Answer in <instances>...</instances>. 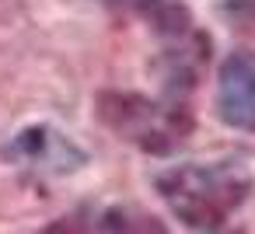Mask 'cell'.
Segmentation results:
<instances>
[{"instance_id": "7", "label": "cell", "mask_w": 255, "mask_h": 234, "mask_svg": "<svg viewBox=\"0 0 255 234\" xmlns=\"http://www.w3.org/2000/svg\"><path fill=\"white\" fill-rule=\"evenodd\" d=\"M248 14H252V18H255V0H248Z\"/></svg>"}, {"instance_id": "6", "label": "cell", "mask_w": 255, "mask_h": 234, "mask_svg": "<svg viewBox=\"0 0 255 234\" xmlns=\"http://www.w3.org/2000/svg\"><path fill=\"white\" fill-rule=\"evenodd\" d=\"M105 4H112V7H136V0H105Z\"/></svg>"}, {"instance_id": "4", "label": "cell", "mask_w": 255, "mask_h": 234, "mask_svg": "<svg viewBox=\"0 0 255 234\" xmlns=\"http://www.w3.org/2000/svg\"><path fill=\"white\" fill-rule=\"evenodd\" d=\"M217 116L231 129L255 133V49H234L220 63Z\"/></svg>"}, {"instance_id": "1", "label": "cell", "mask_w": 255, "mask_h": 234, "mask_svg": "<svg viewBox=\"0 0 255 234\" xmlns=\"http://www.w3.org/2000/svg\"><path fill=\"white\" fill-rule=\"evenodd\" d=\"M154 189L189 231L213 234L248 199L252 175L238 161H196L161 171Z\"/></svg>"}, {"instance_id": "5", "label": "cell", "mask_w": 255, "mask_h": 234, "mask_svg": "<svg viewBox=\"0 0 255 234\" xmlns=\"http://www.w3.org/2000/svg\"><path fill=\"white\" fill-rule=\"evenodd\" d=\"M46 234H168V227L136 206H112L102 213H77L53 224Z\"/></svg>"}, {"instance_id": "3", "label": "cell", "mask_w": 255, "mask_h": 234, "mask_svg": "<svg viewBox=\"0 0 255 234\" xmlns=\"http://www.w3.org/2000/svg\"><path fill=\"white\" fill-rule=\"evenodd\" d=\"M0 154H4L11 164H21V168H42L49 175H70L77 168L88 164V154L60 129L53 126H25L18 129L4 147H0Z\"/></svg>"}, {"instance_id": "2", "label": "cell", "mask_w": 255, "mask_h": 234, "mask_svg": "<svg viewBox=\"0 0 255 234\" xmlns=\"http://www.w3.org/2000/svg\"><path fill=\"white\" fill-rule=\"evenodd\" d=\"M98 116L123 140L150 154H171L192 133V112L182 102H171V95L164 102H150L140 95L105 91L98 98Z\"/></svg>"}]
</instances>
